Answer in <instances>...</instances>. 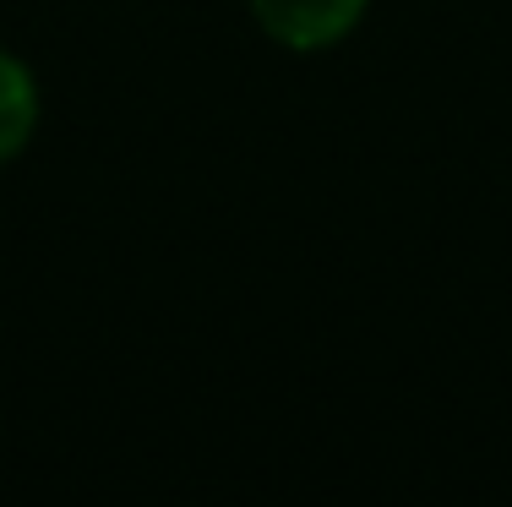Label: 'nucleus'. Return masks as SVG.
<instances>
[{
    "instance_id": "1",
    "label": "nucleus",
    "mask_w": 512,
    "mask_h": 507,
    "mask_svg": "<svg viewBox=\"0 0 512 507\" xmlns=\"http://www.w3.org/2000/svg\"><path fill=\"white\" fill-rule=\"evenodd\" d=\"M246 11L278 50L322 55L360 28L371 0H246Z\"/></svg>"
},
{
    "instance_id": "2",
    "label": "nucleus",
    "mask_w": 512,
    "mask_h": 507,
    "mask_svg": "<svg viewBox=\"0 0 512 507\" xmlns=\"http://www.w3.org/2000/svg\"><path fill=\"white\" fill-rule=\"evenodd\" d=\"M39 115H44V93L33 66L22 55L0 50V169L28 153V142L39 137Z\"/></svg>"
}]
</instances>
